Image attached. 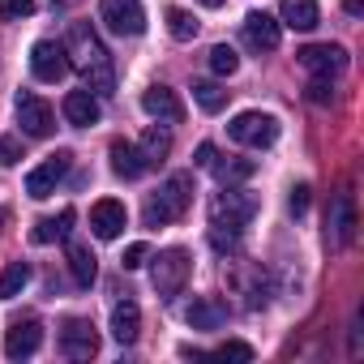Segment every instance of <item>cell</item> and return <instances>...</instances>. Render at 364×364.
<instances>
[{
	"label": "cell",
	"mask_w": 364,
	"mask_h": 364,
	"mask_svg": "<svg viewBox=\"0 0 364 364\" xmlns=\"http://www.w3.org/2000/svg\"><path fill=\"white\" fill-rule=\"evenodd\" d=\"M65 56H69V65H77V69H82V77H86V90H90V95H116V69H112L107 48H103V39L95 35V26H90V22H73V26H69Z\"/></svg>",
	"instance_id": "1"
},
{
	"label": "cell",
	"mask_w": 364,
	"mask_h": 364,
	"mask_svg": "<svg viewBox=\"0 0 364 364\" xmlns=\"http://www.w3.org/2000/svg\"><path fill=\"white\" fill-rule=\"evenodd\" d=\"M193 206V171L167 176V185L146 202V228H167Z\"/></svg>",
	"instance_id": "2"
},
{
	"label": "cell",
	"mask_w": 364,
	"mask_h": 364,
	"mask_svg": "<svg viewBox=\"0 0 364 364\" xmlns=\"http://www.w3.org/2000/svg\"><path fill=\"white\" fill-rule=\"evenodd\" d=\"M253 215H257V193H249V189H223V193H215V202H210V228H215V232L240 236V228H245Z\"/></svg>",
	"instance_id": "3"
},
{
	"label": "cell",
	"mask_w": 364,
	"mask_h": 364,
	"mask_svg": "<svg viewBox=\"0 0 364 364\" xmlns=\"http://www.w3.org/2000/svg\"><path fill=\"white\" fill-rule=\"evenodd\" d=\"M228 137L240 141V146H249V150H266L279 137V120L270 112H240V116H232Z\"/></svg>",
	"instance_id": "4"
},
{
	"label": "cell",
	"mask_w": 364,
	"mask_h": 364,
	"mask_svg": "<svg viewBox=\"0 0 364 364\" xmlns=\"http://www.w3.org/2000/svg\"><path fill=\"white\" fill-rule=\"evenodd\" d=\"M150 279H154V291L163 300H171L180 287L189 283V253L185 249H163L154 257V266H150Z\"/></svg>",
	"instance_id": "5"
},
{
	"label": "cell",
	"mask_w": 364,
	"mask_h": 364,
	"mask_svg": "<svg viewBox=\"0 0 364 364\" xmlns=\"http://www.w3.org/2000/svg\"><path fill=\"white\" fill-rule=\"evenodd\" d=\"M99 22L112 35H141L146 9H141V0H99Z\"/></svg>",
	"instance_id": "6"
},
{
	"label": "cell",
	"mask_w": 364,
	"mask_h": 364,
	"mask_svg": "<svg viewBox=\"0 0 364 364\" xmlns=\"http://www.w3.org/2000/svg\"><path fill=\"white\" fill-rule=\"evenodd\" d=\"M69 163H73V154H69V150H56L52 159H43V163L26 176V193H31L35 202L52 198V193H56V185L65 180V171H69Z\"/></svg>",
	"instance_id": "7"
},
{
	"label": "cell",
	"mask_w": 364,
	"mask_h": 364,
	"mask_svg": "<svg viewBox=\"0 0 364 364\" xmlns=\"http://www.w3.org/2000/svg\"><path fill=\"white\" fill-rule=\"evenodd\" d=\"M31 69H35V77L39 82H65L69 77V56H65V48L60 43H52V39H39L35 48H31Z\"/></svg>",
	"instance_id": "8"
},
{
	"label": "cell",
	"mask_w": 364,
	"mask_h": 364,
	"mask_svg": "<svg viewBox=\"0 0 364 364\" xmlns=\"http://www.w3.org/2000/svg\"><path fill=\"white\" fill-rule=\"evenodd\" d=\"M18 124H22L26 137H48V133L56 129V112H52L39 95L22 90V95H18Z\"/></svg>",
	"instance_id": "9"
},
{
	"label": "cell",
	"mask_w": 364,
	"mask_h": 364,
	"mask_svg": "<svg viewBox=\"0 0 364 364\" xmlns=\"http://www.w3.org/2000/svg\"><path fill=\"white\" fill-rule=\"evenodd\" d=\"M43 347V326H39V317H18V321H9V330H5V355L9 360H26V355H35Z\"/></svg>",
	"instance_id": "10"
},
{
	"label": "cell",
	"mask_w": 364,
	"mask_h": 364,
	"mask_svg": "<svg viewBox=\"0 0 364 364\" xmlns=\"http://www.w3.org/2000/svg\"><path fill=\"white\" fill-rule=\"evenodd\" d=\"M296 60H300L309 73H321V77H334V73L347 69V52H343L338 43H309V48L296 52Z\"/></svg>",
	"instance_id": "11"
},
{
	"label": "cell",
	"mask_w": 364,
	"mask_h": 364,
	"mask_svg": "<svg viewBox=\"0 0 364 364\" xmlns=\"http://www.w3.org/2000/svg\"><path fill=\"white\" fill-rule=\"evenodd\" d=\"M60 351H65L69 360H90V355L99 351V334H95V326H90L86 317H69L65 330H60Z\"/></svg>",
	"instance_id": "12"
},
{
	"label": "cell",
	"mask_w": 364,
	"mask_h": 364,
	"mask_svg": "<svg viewBox=\"0 0 364 364\" xmlns=\"http://www.w3.org/2000/svg\"><path fill=\"white\" fill-rule=\"evenodd\" d=\"M141 112L150 120H163V124H180V120H185V103H180V95L171 86H150L141 95Z\"/></svg>",
	"instance_id": "13"
},
{
	"label": "cell",
	"mask_w": 364,
	"mask_h": 364,
	"mask_svg": "<svg viewBox=\"0 0 364 364\" xmlns=\"http://www.w3.org/2000/svg\"><path fill=\"white\" fill-rule=\"evenodd\" d=\"M124 223H129L124 202L103 198V202H95V206H90V232H95L99 240H116V236L124 232Z\"/></svg>",
	"instance_id": "14"
},
{
	"label": "cell",
	"mask_w": 364,
	"mask_h": 364,
	"mask_svg": "<svg viewBox=\"0 0 364 364\" xmlns=\"http://www.w3.org/2000/svg\"><path fill=\"white\" fill-rule=\"evenodd\" d=\"M60 107H65V120H69L73 129H90V124H99V116H103V107H99V99H95L90 90H69Z\"/></svg>",
	"instance_id": "15"
},
{
	"label": "cell",
	"mask_w": 364,
	"mask_h": 364,
	"mask_svg": "<svg viewBox=\"0 0 364 364\" xmlns=\"http://www.w3.org/2000/svg\"><path fill=\"white\" fill-rule=\"evenodd\" d=\"M245 39H249V48H257V52H274L279 39H283L279 18H270V14H249V18H245Z\"/></svg>",
	"instance_id": "16"
},
{
	"label": "cell",
	"mask_w": 364,
	"mask_h": 364,
	"mask_svg": "<svg viewBox=\"0 0 364 364\" xmlns=\"http://www.w3.org/2000/svg\"><path fill=\"white\" fill-rule=\"evenodd\" d=\"M189 326L193 330H219L223 321H228V304L223 300H215V296H198L193 304H189Z\"/></svg>",
	"instance_id": "17"
},
{
	"label": "cell",
	"mask_w": 364,
	"mask_h": 364,
	"mask_svg": "<svg viewBox=\"0 0 364 364\" xmlns=\"http://www.w3.org/2000/svg\"><path fill=\"white\" fill-rule=\"evenodd\" d=\"M137 334H141V309L133 300H120L112 309V338L129 347V343H137Z\"/></svg>",
	"instance_id": "18"
},
{
	"label": "cell",
	"mask_w": 364,
	"mask_h": 364,
	"mask_svg": "<svg viewBox=\"0 0 364 364\" xmlns=\"http://www.w3.org/2000/svg\"><path fill=\"white\" fill-rule=\"evenodd\" d=\"M107 154H112V171H116L120 180H137V176L146 171V163H141L137 146H133V141H124V137H116V141L107 146Z\"/></svg>",
	"instance_id": "19"
},
{
	"label": "cell",
	"mask_w": 364,
	"mask_h": 364,
	"mask_svg": "<svg viewBox=\"0 0 364 364\" xmlns=\"http://www.w3.org/2000/svg\"><path fill=\"white\" fill-rule=\"evenodd\" d=\"M351 236H355V210H351V198L338 193L334 198V219H330V245L334 249H347Z\"/></svg>",
	"instance_id": "20"
},
{
	"label": "cell",
	"mask_w": 364,
	"mask_h": 364,
	"mask_svg": "<svg viewBox=\"0 0 364 364\" xmlns=\"http://www.w3.org/2000/svg\"><path fill=\"white\" fill-rule=\"evenodd\" d=\"M279 26H291V31H313L317 22H321V14H317V0H283L279 5Z\"/></svg>",
	"instance_id": "21"
},
{
	"label": "cell",
	"mask_w": 364,
	"mask_h": 364,
	"mask_svg": "<svg viewBox=\"0 0 364 364\" xmlns=\"http://www.w3.org/2000/svg\"><path fill=\"white\" fill-rule=\"evenodd\" d=\"M137 154H141V163H146V167H159V163L171 154V137H167L159 124H150V129L141 133V141H137Z\"/></svg>",
	"instance_id": "22"
},
{
	"label": "cell",
	"mask_w": 364,
	"mask_h": 364,
	"mask_svg": "<svg viewBox=\"0 0 364 364\" xmlns=\"http://www.w3.org/2000/svg\"><path fill=\"white\" fill-rule=\"evenodd\" d=\"M65 257H69V270H73V283H77V287H90V283H95V274H99V266H95L99 257L90 253V245H77V240H73Z\"/></svg>",
	"instance_id": "23"
},
{
	"label": "cell",
	"mask_w": 364,
	"mask_h": 364,
	"mask_svg": "<svg viewBox=\"0 0 364 364\" xmlns=\"http://www.w3.org/2000/svg\"><path fill=\"white\" fill-rule=\"evenodd\" d=\"M73 210H60V215H52V219H39L35 223V232H31V240L35 245H52V240H65L69 236V228H73Z\"/></svg>",
	"instance_id": "24"
},
{
	"label": "cell",
	"mask_w": 364,
	"mask_h": 364,
	"mask_svg": "<svg viewBox=\"0 0 364 364\" xmlns=\"http://www.w3.org/2000/svg\"><path fill=\"white\" fill-rule=\"evenodd\" d=\"M167 31H171V39L176 43H189V39H198V18L189 14V9H167Z\"/></svg>",
	"instance_id": "25"
},
{
	"label": "cell",
	"mask_w": 364,
	"mask_h": 364,
	"mask_svg": "<svg viewBox=\"0 0 364 364\" xmlns=\"http://www.w3.org/2000/svg\"><path fill=\"white\" fill-rule=\"evenodd\" d=\"M26 283H31V266L26 262H9L5 274H0V300H14Z\"/></svg>",
	"instance_id": "26"
},
{
	"label": "cell",
	"mask_w": 364,
	"mask_h": 364,
	"mask_svg": "<svg viewBox=\"0 0 364 364\" xmlns=\"http://www.w3.org/2000/svg\"><path fill=\"white\" fill-rule=\"evenodd\" d=\"M210 69H215L219 77H232V73L240 69V56H236L228 43H215V48H210Z\"/></svg>",
	"instance_id": "27"
},
{
	"label": "cell",
	"mask_w": 364,
	"mask_h": 364,
	"mask_svg": "<svg viewBox=\"0 0 364 364\" xmlns=\"http://www.w3.org/2000/svg\"><path fill=\"white\" fill-rule=\"evenodd\" d=\"M193 99H198L202 112H219V107L228 103V90H219L215 82H198V86H193Z\"/></svg>",
	"instance_id": "28"
},
{
	"label": "cell",
	"mask_w": 364,
	"mask_h": 364,
	"mask_svg": "<svg viewBox=\"0 0 364 364\" xmlns=\"http://www.w3.org/2000/svg\"><path fill=\"white\" fill-rule=\"evenodd\" d=\"M253 159H245V163H215V176L223 180V185H232V180H245V176H253Z\"/></svg>",
	"instance_id": "29"
},
{
	"label": "cell",
	"mask_w": 364,
	"mask_h": 364,
	"mask_svg": "<svg viewBox=\"0 0 364 364\" xmlns=\"http://www.w3.org/2000/svg\"><path fill=\"white\" fill-rule=\"evenodd\" d=\"M304 95H309V103H334V82L321 77V73H313V82L304 86Z\"/></svg>",
	"instance_id": "30"
},
{
	"label": "cell",
	"mask_w": 364,
	"mask_h": 364,
	"mask_svg": "<svg viewBox=\"0 0 364 364\" xmlns=\"http://www.w3.org/2000/svg\"><path fill=\"white\" fill-rule=\"evenodd\" d=\"M26 159V141L18 133H5L0 137V163H22Z\"/></svg>",
	"instance_id": "31"
},
{
	"label": "cell",
	"mask_w": 364,
	"mask_h": 364,
	"mask_svg": "<svg viewBox=\"0 0 364 364\" xmlns=\"http://www.w3.org/2000/svg\"><path fill=\"white\" fill-rule=\"evenodd\" d=\"M35 14V0H0V18L5 22H22Z\"/></svg>",
	"instance_id": "32"
},
{
	"label": "cell",
	"mask_w": 364,
	"mask_h": 364,
	"mask_svg": "<svg viewBox=\"0 0 364 364\" xmlns=\"http://www.w3.org/2000/svg\"><path fill=\"white\" fill-rule=\"evenodd\" d=\"M215 360H240V364H249V360H253V347H249V343L228 338L223 347H215Z\"/></svg>",
	"instance_id": "33"
},
{
	"label": "cell",
	"mask_w": 364,
	"mask_h": 364,
	"mask_svg": "<svg viewBox=\"0 0 364 364\" xmlns=\"http://www.w3.org/2000/svg\"><path fill=\"white\" fill-rule=\"evenodd\" d=\"M146 257H150V249H146V245L137 240V245H129V249H124L120 266H124V270H137V266H146Z\"/></svg>",
	"instance_id": "34"
},
{
	"label": "cell",
	"mask_w": 364,
	"mask_h": 364,
	"mask_svg": "<svg viewBox=\"0 0 364 364\" xmlns=\"http://www.w3.org/2000/svg\"><path fill=\"white\" fill-rule=\"evenodd\" d=\"M193 163H198L202 171H215V163H219V150H215L210 141H202V146H198V159H193Z\"/></svg>",
	"instance_id": "35"
},
{
	"label": "cell",
	"mask_w": 364,
	"mask_h": 364,
	"mask_svg": "<svg viewBox=\"0 0 364 364\" xmlns=\"http://www.w3.org/2000/svg\"><path fill=\"white\" fill-rule=\"evenodd\" d=\"M309 193H313L309 185H296V189H291V202H287L291 215H304V210H309Z\"/></svg>",
	"instance_id": "36"
},
{
	"label": "cell",
	"mask_w": 364,
	"mask_h": 364,
	"mask_svg": "<svg viewBox=\"0 0 364 364\" xmlns=\"http://www.w3.org/2000/svg\"><path fill=\"white\" fill-rule=\"evenodd\" d=\"M343 9H347L351 18H360V14H364V0H343Z\"/></svg>",
	"instance_id": "37"
},
{
	"label": "cell",
	"mask_w": 364,
	"mask_h": 364,
	"mask_svg": "<svg viewBox=\"0 0 364 364\" xmlns=\"http://www.w3.org/2000/svg\"><path fill=\"white\" fill-rule=\"evenodd\" d=\"M202 5H206V9H219V5H223V0H202Z\"/></svg>",
	"instance_id": "38"
},
{
	"label": "cell",
	"mask_w": 364,
	"mask_h": 364,
	"mask_svg": "<svg viewBox=\"0 0 364 364\" xmlns=\"http://www.w3.org/2000/svg\"><path fill=\"white\" fill-rule=\"evenodd\" d=\"M0 223H9V210H5V206H0Z\"/></svg>",
	"instance_id": "39"
}]
</instances>
